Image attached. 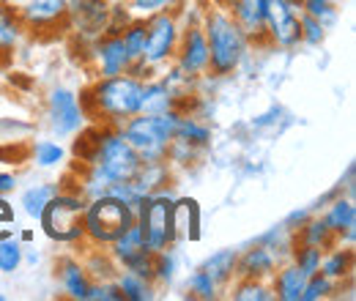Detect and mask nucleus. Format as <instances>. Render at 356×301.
<instances>
[{
  "label": "nucleus",
  "mask_w": 356,
  "mask_h": 301,
  "mask_svg": "<svg viewBox=\"0 0 356 301\" xmlns=\"http://www.w3.org/2000/svg\"><path fill=\"white\" fill-rule=\"evenodd\" d=\"M140 96H143V80L127 72L115 77H96L80 93V104L90 124L121 127L127 118L140 113Z\"/></svg>",
  "instance_id": "1"
},
{
  "label": "nucleus",
  "mask_w": 356,
  "mask_h": 301,
  "mask_svg": "<svg viewBox=\"0 0 356 301\" xmlns=\"http://www.w3.org/2000/svg\"><path fill=\"white\" fill-rule=\"evenodd\" d=\"M200 28H203L206 44H209V74L220 77V80L236 74L252 47V42L244 36V31L236 25V19L222 6L211 3L200 14Z\"/></svg>",
  "instance_id": "2"
},
{
  "label": "nucleus",
  "mask_w": 356,
  "mask_h": 301,
  "mask_svg": "<svg viewBox=\"0 0 356 301\" xmlns=\"http://www.w3.org/2000/svg\"><path fill=\"white\" fill-rule=\"evenodd\" d=\"M181 118V110L168 113H137L118 129L140 156V162H168V148Z\"/></svg>",
  "instance_id": "3"
},
{
  "label": "nucleus",
  "mask_w": 356,
  "mask_h": 301,
  "mask_svg": "<svg viewBox=\"0 0 356 301\" xmlns=\"http://www.w3.org/2000/svg\"><path fill=\"white\" fill-rule=\"evenodd\" d=\"M83 211H86V197L74 189L60 186L36 222L42 225V233L49 241L74 247V244H86Z\"/></svg>",
  "instance_id": "4"
},
{
  "label": "nucleus",
  "mask_w": 356,
  "mask_h": 301,
  "mask_svg": "<svg viewBox=\"0 0 356 301\" xmlns=\"http://www.w3.org/2000/svg\"><path fill=\"white\" fill-rule=\"evenodd\" d=\"M134 211L113 195H99L86 200L83 227H86V247H110L134 225Z\"/></svg>",
  "instance_id": "5"
},
{
  "label": "nucleus",
  "mask_w": 356,
  "mask_h": 301,
  "mask_svg": "<svg viewBox=\"0 0 356 301\" xmlns=\"http://www.w3.org/2000/svg\"><path fill=\"white\" fill-rule=\"evenodd\" d=\"M173 200H176V192L173 186L168 189H159L154 195L145 197V203L140 206L134 225L140 227L143 233V241L151 252H159V250H168V247H176V233H173Z\"/></svg>",
  "instance_id": "6"
},
{
  "label": "nucleus",
  "mask_w": 356,
  "mask_h": 301,
  "mask_svg": "<svg viewBox=\"0 0 356 301\" xmlns=\"http://www.w3.org/2000/svg\"><path fill=\"white\" fill-rule=\"evenodd\" d=\"M178 36H181V14L162 11L145 19V52L143 63L154 72H162L176 58Z\"/></svg>",
  "instance_id": "7"
},
{
  "label": "nucleus",
  "mask_w": 356,
  "mask_h": 301,
  "mask_svg": "<svg viewBox=\"0 0 356 301\" xmlns=\"http://www.w3.org/2000/svg\"><path fill=\"white\" fill-rule=\"evenodd\" d=\"M44 115L49 131L58 134V137H74L88 124V118L83 113V104H80V96L66 86H55L47 93Z\"/></svg>",
  "instance_id": "8"
},
{
  "label": "nucleus",
  "mask_w": 356,
  "mask_h": 301,
  "mask_svg": "<svg viewBox=\"0 0 356 301\" xmlns=\"http://www.w3.org/2000/svg\"><path fill=\"white\" fill-rule=\"evenodd\" d=\"M299 14L302 0H266V42L280 49H296L302 44Z\"/></svg>",
  "instance_id": "9"
},
{
  "label": "nucleus",
  "mask_w": 356,
  "mask_h": 301,
  "mask_svg": "<svg viewBox=\"0 0 356 301\" xmlns=\"http://www.w3.org/2000/svg\"><path fill=\"white\" fill-rule=\"evenodd\" d=\"M110 0H66V28L83 44L104 36Z\"/></svg>",
  "instance_id": "10"
},
{
  "label": "nucleus",
  "mask_w": 356,
  "mask_h": 301,
  "mask_svg": "<svg viewBox=\"0 0 356 301\" xmlns=\"http://www.w3.org/2000/svg\"><path fill=\"white\" fill-rule=\"evenodd\" d=\"M173 63L195 80H203L209 74V44H206V33L200 22H181V36H178Z\"/></svg>",
  "instance_id": "11"
},
{
  "label": "nucleus",
  "mask_w": 356,
  "mask_h": 301,
  "mask_svg": "<svg viewBox=\"0 0 356 301\" xmlns=\"http://www.w3.org/2000/svg\"><path fill=\"white\" fill-rule=\"evenodd\" d=\"M90 63H93V74L96 77H115V74H127L132 66V58L124 47L121 33H104L90 44L88 52Z\"/></svg>",
  "instance_id": "12"
},
{
  "label": "nucleus",
  "mask_w": 356,
  "mask_h": 301,
  "mask_svg": "<svg viewBox=\"0 0 356 301\" xmlns=\"http://www.w3.org/2000/svg\"><path fill=\"white\" fill-rule=\"evenodd\" d=\"M17 14L28 33H44V31H69L66 28V0H19Z\"/></svg>",
  "instance_id": "13"
},
{
  "label": "nucleus",
  "mask_w": 356,
  "mask_h": 301,
  "mask_svg": "<svg viewBox=\"0 0 356 301\" xmlns=\"http://www.w3.org/2000/svg\"><path fill=\"white\" fill-rule=\"evenodd\" d=\"M55 277L60 282V291L63 296L72 301H86L88 299V288H90V274L86 271V263L74 255H63V258L55 263Z\"/></svg>",
  "instance_id": "14"
},
{
  "label": "nucleus",
  "mask_w": 356,
  "mask_h": 301,
  "mask_svg": "<svg viewBox=\"0 0 356 301\" xmlns=\"http://www.w3.org/2000/svg\"><path fill=\"white\" fill-rule=\"evenodd\" d=\"M280 263H282L280 255H274L268 247H264L261 241H255L252 247H247L244 252H238V260H236V277L271 279Z\"/></svg>",
  "instance_id": "15"
},
{
  "label": "nucleus",
  "mask_w": 356,
  "mask_h": 301,
  "mask_svg": "<svg viewBox=\"0 0 356 301\" xmlns=\"http://www.w3.org/2000/svg\"><path fill=\"white\" fill-rule=\"evenodd\" d=\"M268 282H271V291H274V301H302L307 274L288 258L277 266V271H274V277Z\"/></svg>",
  "instance_id": "16"
},
{
  "label": "nucleus",
  "mask_w": 356,
  "mask_h": 301,
  "mask_svg": "<svg viewBox=\"0 0 356 301\" xmlns=\"http://www.w3.org/2000/svg\"><path fill=\"white\" fill-rule=\"evenodd\" d=\"M173 233H176V247L184 241L200 238V206L195 197L173 200Z\"/></svg>",
  "instance_id": "17"
},
{
  "label": "nucleus",
  "mask_w": 356,
  "mask_h": 301,
  "mask_svg": "<svg viewBox=\"0 0 356 301\" xmlns=\"http://www.w3.org/2000/svg\"><path fill=\"white\" fill-rule=\"evenodd\" d=\"M178 110V99L173 90L165 86V80L159 74L143 80V96H140V113H168Z\"/></svg>",
  "instance_id": "18"
},
{
  "label": "nucleus",
  "mask_w": 356,
  "mask_h": 301,
  "mask_svg": "<svg viewBox=\"0 0 356 301\" xmlns=\"http://www.w3.org/2000/svg\"><path fill=\"white\" fill-rule=\"evenodd\" d=\"M323 222L329 225V230L334 236H343L348 230H356V206H354V197H346L343 192L334 195L329 200V206H323Z\"/></svg>",
  "instance_id": "19"
},
{
  "label": "nucleus",
  "mask_w": 356,
  "mask_h": 301,
  "mask_svg": "<svg viewBox=\"0 0 356 301\" xmlns=\"http://www.w3.org/2000/svg\"><path fill=\"white\" fill-rule=\"evenodd\" d=\"M321 274H326L329 279L334 282H346L354 277V247H343V244H334L323 252L321 258Z\"/></svg>",
  "instance_id": "20"
},
{
  "label": "nucleus",
  "mask_w": 356,
  "mask_h": 301,
  "mask_svg": "<svg viewBox=\"0 0 356 301\" xmlns=\"http://www.w3.org/2000/svg\"><path fill=\"white\" fill-rule=\"evenodd\" d=\"M25 33L28 31H25L17 8L0 0V55H11L22 44Z\"/></svg>",
  "instance_id": "21"
},
{
  "label": "nucleus",
  "mask_w": 356,
  "mask_h": 301,
  "mask_svg": "<svg viewBox=\"0 0 356 301\" xmlns=\"http://www.w3.org/2000/svg\"><path fill=\"white\" fill-rule=\"evenodd\" d=\"M173 140L178 143H186V145H195V148H209L211 145V127L206 121H200L195 113H181L173 131Z\"/></svg>",
  "instance_id": "22"
},
{
  "label": "nucleus",
  "mask_w": 356,
  "mask_h": 301,
  "mask_svg": "<svg viewBox=\"0 0 356 301\" xmlns=\"http://www.w3.org/2000/svg\"><path fill=\"white\" fill-rule=\"evenodd\" d=\"M293 241H296V244H310V247H318V250L326 252L329 247L337 244V236L329 230V225L323 222V216L315 211V214L293 233Z\"/></svg>",
  "instance_id": "23"
},
{
  "label": "nucleus",
  "mask_w": 356,
  "mask_h": 301,
  "mask_svg": "<svg viewBox=\"0 0 356 301\" xmlns=\"http://www.w3.org/2000/svg\"><path fill=\"white\" fill-rule=\"evenodd\" d=\"M236 260H238V250H217L214 255L203 260L200 268L225 291L236 279Z\"/></svg>",
  "instance_id": "24"
},
{
  "label": "nucleus",
  "mask_w": 356,
  "mask_h": 301,
  "mask_svg": "<svg viewBox=\"0 0 356 301\" xmlns=\"http://www.w3.org/2000/svg\"><path fill=\"white\" fill-rule=\"evenodd\" d=\"M115 285H118L124 301H154L156 293H159L156 282L143 279V277L129 274V271H118V274H115Z\"/></svg>",
  "instance_id": "25"
},
{
  "label": "nucleus",
  "mask_w": 356,
  "mask_h": 301,
  "mask_svg": "<svg viewBox=\"0 0 356 301\" xmlns=\"http://www.w3.org/2000/svg\"><path fill=\"white\" fill-rule=\"evenodd\" d=\"M148 247H145V241H143V233H140V227L132 225L121 238H115L110 247H107V252H110V258L115 260V266L121 268V266H127L132 258H137L140 252H145Z\"/></svg>",
  "instance_id": "26"
},
{
  "label": "nucleus",
  "mask_w": 356,
  "mask_h": 301,
  "mask_svg": "<svg viewBox=\"0 0 356 301\" xmlns=\"http://www.w3.org/2000/svg\"><path fill=\"white\" fill-rule=\"evenodd\" d=\"M58 189H60V184H49V181H42V184L28 186V189L22 192V197H19L22 214L28 216V219H39L42 211H44V206L52 200V195H55Z\"/></svg>",
  "instance_id": "27"
},
{
  "label": "nucleus",
  "mask_w": 356,
  "mask_h": 301,
  "mask_svg": "<svg viewBox=\"0 0 356 301\" xmlns=\"http://www.w3.org/2000/svg\"><path fill=\"white\" fill-rule=\"evenodd\" d=\"M233 301H274V291L268 279H250V277H236L230 288Z\"/></svg>",
  "instance_id": "28"
},
{
  "label": "nucleus",
  "mask_w": 356,
  "mask_h": 301,
  "mask_svg": "<svg viewBox=\"0 0 356 301\" xmlns=\"http://www.w3.org/2000/svg\"><path fill=\"white\" fill-rule=\"evenodd\" d=\"M83 263H86L90 279H115V274H118V266L110 258L107 247H88V255Z\"/></svg>",
  "instance_id": "29"
},
{
  "label": "nucleus",
  "mask_w": 356,
  "mask_h": 301,
  "mask_svg": "<svg viewBox=\"0 0 356 301\" xmlns=\"http://www.w3.org/2000/svg\"><path fill=\"white\" fill-rule=\"evenodd\" d=\"M31 159H33L36 168L49 170V168L63 165L66 148H63L60 143H55V140H39V143H33V148H31Z\"/></svg>",
  "instance_id": "30"
},
{
  "label": "nucleus",
  "mask_w": 356,
  "mask_h": 301,
  "mask_svg": "<svg viewBox=\"0 0 356 301\" xmlns=\"http://www.w3.org/2000/svg\"><path fill=\"white\" fill-rule=\"evenodd\" d=\"M25 244L19 241V236H8L0 241V274H17L25 263Z\"/></svg>",
  "instance_id": "31"
},
{
  "label": "nucleus",
  "mask_w": 356,
  "mask_h": 301,
  "mask_svg": "<svg viewBox=\"0 0 356 301\" xmlns=\"http://www.w3.org/2000/svg\"><path fill=\"white\" fill-rule=\"evenodd\" d=\"M186 291H189L192 299H200V301H214V299H220V293H222V288H220L203 268H197V271L189 274Z\"/></svg>",
  "instance_id": "32"
},
{
  "label": "nucleus",
  "mask_w": 356,
  "mask_h": 301,
  "mask_svg": "<svg viewBox=\"0 0 356 301\" xmlns=\"http://www.w3.org/2000/svg\"><path fill=\"white\" fill-rule=\"evenodd\" d=\"M258 241L264 247H268L274 255H280V260H288L291 258V250H293V230H288L285 225H277L268 233H264Z\"/></svg>",
  "instance_id": "33"
},
{
  "label": "nucleus",
  "mask_w": 356,
  "mask_h": 301,
  "mask_svg": "<svg viewBox=\"0 0 356 301\" xmlns=\"http://www.w3.org/2000/svg\"><path fill=\"white\" fill-rule=\"evenodd\" d=\"M176 268H178L176 247H168V250L154 252V282H156V288L170 285L176 279Z\"/></svg>",
  "instance_id": "34"
},
{
  "label": "nucleus",
  "mask_w": 356,
  "mask_h": 301,
  "mask_svg": "<svg viewBox=\"0 0 356 301\" xmlns=\"http://www.w3.org/2000/svg\"><path fill=\"white\" fill-rule=\"evenodd\" d=\"M340 291V282H334V279H329L326 274H312L307 277V282H305V291H302V301H323V299H332L334 293Z\"/></svg>",
  "instance_id": "35"
},
{
  "label": "nucleus",
  "mask_w": 356,
  "mask_h": 301,
  "mask_svg": "<svg viewBox=\"0 0 356 301\" xmlns=\"http://www.w3.org/2000/svg\"><path fill=\"white\" fill-rule=\"evenodd\" d=\"M121 39H124V47H127L132 63L134 60H143V52H145V19L134 17L132 22L121 31Z\"/></svg>",
  "instance_id": "36"
},
{
  "label": "nucleus",
  "mask_w": 356,
  "mask_h": 301,
  "mask_svg": "<svg viewBox=\"0 0 356 301\" xmlns=\"http://www.w3.org/2000/svg\"><path fill=\"white\" fill-rule=\"evenodd\" d=\"M321 258H323V250H318V247H310V244H296L293 241V250H291V260L307 274H318L321 271Z\"/></svg>",
  "instance_id": "37"
},
{
  "label": "nucleus",
  "mask_w": 356,
  "mask_h": 301,
  "mask_svg": "<svg viewBox=\"0 0 356 301\" xmlns=\"http://www.w3.org/2000/svg\"><path fill=\"white\" fill-rule=\"evenodd\" d=\"M181 3L184 0H127L132 14L140 19H148V17L162 14V11H181Z\"/></svg>",
  "instance_id": "38"
},
{
  "label": "nucleus",
  "mask_w": 356,
  "mask_h": 301,
  "mask_svg": "<svg viewBox=\"0 0 356 301\" xmlns=\"http://www.w3.org/2000/svg\"><path fill=\"white\" fill-rule=\"evenodd\" d=\"M299 31H302V44H307V47H321V44L326 42V25L321 22V19H315L312 14H299Z\"/></svg>",
  "instance_id": "39"
},
{
  "label": "nucleus",
  "mask_w": 356,
  "mask_h": 301,
  "mask_svg": "<svg viewBox=\"0 0 356 301\" xmlns=\"http://www.w3.org/2000/svg\"><path fill=\"white\" fill-rule=\"evenodd\" d=\"M302 11L312 14L315 19H321L326 28H332L337 22V17H340L337 0H302Z\"/></svg>",
  "instance_id": "40"
},
{
  "label": "nucleus",
  "mask_w": 356,
  "mask_h": 301,
  "mask_svg": "<svg viewBox=\"0 0 356 301\" xmlns=\"http://www.w3.org/2000/svg\"><path fill=\"white\" fill-rule=\"evenodd\" d=\"M132 19H134V14H132V8L127 6V0H110V14H107V28H104V33H121Z\"/></svg>",
  "instance_id": "41"
},
{
  "label": "nucleus",
  "mask_w": 356,
  "mask_h": 301,
  "mask_svg": "<svg viewBox=\"0 0 356 301\" xmlns=\"http://www.w3.org/2000/svg\"><path fill=\"white\" fill-rule=\"evenodd\" d=\"M118 271H129V274H137V277H143V279H151V282H154V252H151V250L140 252L137 258H132L127 266H121Z\"/></svg>",
  "instance_id": "42"
},
{
  "label": "nucleus",
  "mask_w": 356,
  "mask_h": 301,
  "mask_svg": "<svg viewBox=\"0 0 356 301\" xmlns=\"http://www.w3.org/2000/svg\"><path fill=\"white\" fill-rule=\"evenodd\" d=\"M17 233V214L6 195H0V241Z\"/></svg>",
  "instance_id": "43"
},
{
  "label": "nucleus",
  "mask_w": 356,
  "mask_h": 301,
  "mask_svg": "<svg viewBox=\"0 0 356 301\" xmlns=\"http://www.w3.org/2000/svg\"><path fill=\"white\" fill-rule=\"evenodd\" d=\"M312 214H315L312 209H296V211H291V214L282 219V225H285L288 230H293V233H296V230H299V227H302Z\"/></svg>",
  "instance_id": "44"
},
{
  "label": "nucleus",
  "mask_w": 356,
  "mask_h": 301,
  "mask_svg": "<svg viewBox=\"0 0 356 301\" xmlns=\"http://www.w3.org/2000/svg\"><path fill=\"white\" fill-rule=\"evenodd\" d=\"M14 189H17V175L0 170V195H8V192H14Z\"/></svg>",
  "instance_id": "45"
},
{
  "label": "nucleus",
  "mask_w": 356,
  "mask_h": 301,
  "mask_svg": "<svg viewBox=\"0 0 356 301\" xmlns=\"http://www.w3.org/2000/svg\"><path fill=\"white\" fill-rule=\"evenodd\" d=\"M17 230H19V227H17ZM17 236H19V241H22V244H31V241L36 238V233H33V230H19Z\"/></svg>",
  "instance_id": "46"
}]
</instances>
